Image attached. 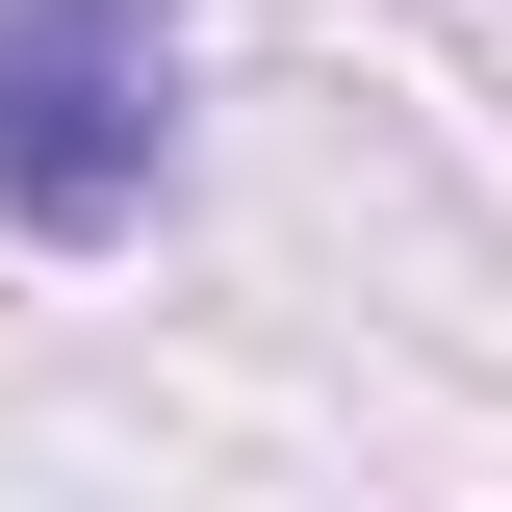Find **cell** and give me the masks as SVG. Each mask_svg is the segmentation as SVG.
Here are the masks:
<instances>
[{
  "mask_svg": "<svg viewBox=\"0 0 512 512\" xmlns=\"http://www.w3.org/2000/svg\"><path fill=\"white\" fill-rule=\"evenodd\" d=\"M180 154V0H0V205L26 231H128Z\"/></svg>",
  "mask_w": 512,
  "mask_h": 512,
  "instance_id": "6da1fadb",
  "label": "cell"
}]
</instances>
